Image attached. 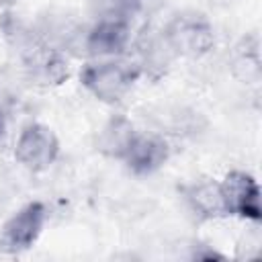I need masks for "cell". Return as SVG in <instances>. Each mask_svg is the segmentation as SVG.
Instances as JSON below:
<instances>
[{"label":"cell","mask_w":262,"mask_h":262,"mask_svg":"<svg viewBox=\"0 0 262 262\" xmlns=\"http://www.w3.org/2000/svg\"><path fill=\"white\" fill-rule=\"evenodd\" d=\"M47 219L45 205L39 201H31L20 207L2 227L0 250L8 254H18L29 250L41 235Z\"/></svg>","instance_id":"obj_3"},{"label":"cell","mask_w":262,"mask_h":262,"mask_svg":"<svg viewBox=\"0 0 262 262\" xmlns=\"http://www.w3.org/2000/svg\"><path fill=\"white\" fill-rule=\"evenodd\" d=\"M131 37V23L121 18H98L86 35L90 55H119L125 51Z\"/></svg>","instance_id":"obj_6"},{"label":"cell","mask_w":262,"mask_h":262,"mask_svg":"<svg viewBox=\"0 0 262 262\" xmlns=\"http://www.w3.org/2000/svg\"><path fill=\"white\" fill-rule=\"evenodd\" d=\"M145 0H92V10L98 18H121L129 20L143 8Z\"/></svg>","instance_id":"obj_11"},{"label":"cell","mask_w":262,"mask_h":262,"mask_svg":"<svg viewBox=\"0 0 262 262\" xmlns=\"http://www.w3.org/2000/svg\"><path fill=\"white\" fill-rule=\"evenodd\" d=\"M4 129H6V123H4V117H2V113H0V139H2V135H4Z\"/></svg>","instance_id":"obj_12"},{"label":"cell","mask_w":262,"mask_h":262,"mask_svg":"<svg viewBox=\"0 0 262 262\" xmlns=\"http://www.w3.org/2000/svg\"><path fill=\"white\" fill-rule=\"evenodd\" d=\"M168 143L156 135H141L137 133L123 156L127 168L135 174H151L160 170L168 160Z\"/></svg>","instance_id":"obj_7"},{"label":"cell","mask_w":262,"mask_h":262,"mask_svg":"<svg viewBox=\"0 0 262 262\" xmlns=\"http://www.w3.org/2000/svg\"><path fill=\"white\" fill-rule=\"evenodd\" d=\"M221 190L229 215H237L250 221H260L262 217L260 186L252 174L244 170L229 172L221 182Z\"/></svg>","instance_id":"obj_5"},{"label":"cell","mask_w":262,"mask_h":262,"mask_svg":"<svg viewBox=\"0 0 262 262\" xmlns=\"http://www.w3.org/2000/svg\"><path fill=\"white\" fill-rule=\"evenodd\" d=\"M164 41L168 49L178 55L201 57L213 49L215 35L211 23L205 16L196 12H182L168 23L164 31Z\"/></svg>","instance_id":"obj_2"},{"label":"cell","mask_w":262,"mask_h":262,"mask_svg":"<svg viewBox=\"0 0 262 262\" xmlns=\"http://www.w3.org/2000/svg\"><path fill=\"white\" fill-rule=\"evenodd\" d=\"M141 70L135 63L102 61V63L86 66L80 74V80H82V86L98 100L117 102L131 90Z\"/></svg>","instance_id":"obj_1"},{"label":"cell","mask_w":262,"mask_h":262,"mask_svg":"<svg viewBox=\"0 0 262 262\" xmlns=\"http://www.w3.org/2000/svg\"><path fill=\"white\" fill-rule=\"evenodd\" d=\"M135 135H137V131L131 125V121L123 115H115L100 129L98 139H96V147L100 154H104L108 158L123 160V156L129 149Z\"/></svg>","instance_id":"obj_9"},{"label":"cell","mask_w":262,"mask_h":262,"mask_svg":"<svg viewBox=\"0 0 262 262\" xmlns=\"http://www.w3.org/2000/svg\"><path fill=\"white\" fill-rule=\"evenodd\" d=\"M59 154V141L55 133L41 125V123H31L27 125L14 145V158L18 164H23L27 170L41 172L49 168Z\"/></svg>","instance_id":"obj_4"},{"label":"cell","mask_w":262,"mask_h":262,"mask_svg":"<svg viewBox=\"0 0 262 262\" xmlns=\"http://www.w3.org/2000/svg\"><path fill=\"white\" fill-rule=\"evenodd\" d=\"M27 68L31 70L33 78L43 84H59L68 78V63L66 59L43 45H35L27 53Z\"/></svg>","instance_id":"obj_10"},{"label":"cell","mask_w":262,"mask_h":262,"mask_svg":"<svg viewBox=\"0 0 262 262\" xmlns=\"http://www.w3.org/2000/svg\"><path fill=\"white\" fill-rule=\"evenodd\" d=\"M182 194H184L188 207L192 209V213H196V217H201L205 221L221 219V217L229 215L227 207H225L221 182H217V180L203 178V180L190 182L182 188Z\"/></svg>","instance_id":"obj_8"}]
</instances>
